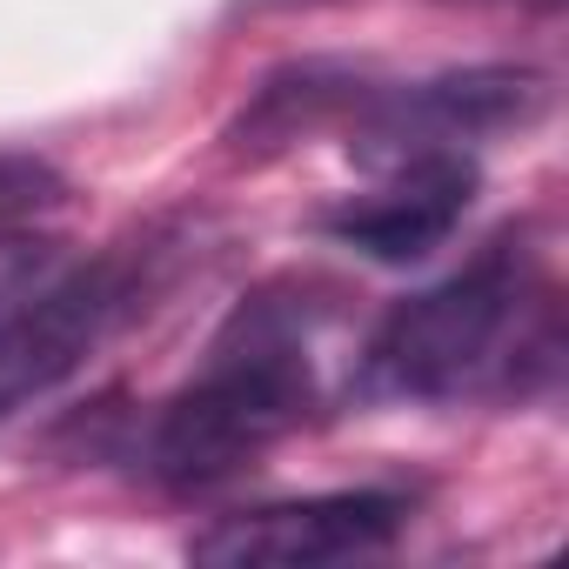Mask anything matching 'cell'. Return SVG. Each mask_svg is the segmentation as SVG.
<instances>
[{
  "instance_id": "1",
  "label": "cell",
  "mask_w": 569,
  "mask_h": 569,
  "mask_svg": "<svg viewBox=\"0 0 569 569\" xmlns=\"http://www.w3.org/2000/svg\"><path fill=\"white\" fill-rule=\"evenodd\" d=\"M322 322L329 309L309 302L302 281L248 296L208 342L194 382L161 409L148 436V476L168 489H214L302 429L322 402Z\"/></svg>"
},
{
  "instance_id": "2",
  "label": "cell",
  "mask_w": 569,
  "mask_h": 569,
  "mask_svg": "<svg viewBox=\"0 0 569 569\" xmlns=\"http://www.w3.org/2000/svg\"><path fill=\"white\" fill-rule=\"evenodd\" d=\"M542 309L529 248L516 234L489 241L476 261H462L456 274H442L436 289L396 302L362 356L369 389L382 396H462L476 382H516L522 356L549 362V329L529 342V316Z\"/></svg>"
},
{
  "instance_id": "3",
  "label": "cell",
  "mask_w": 569,
  "mask_h": 569,
  "mask_svg": "<svg viewBox=\"0 0 569 569\" xmlns=\"http://www.w3.org/2000/svg\"><path fill=\"white\" fill-rule=\"evenodd\" d=\"M161 281V241H134L94 261H74L61 281L0 316V422L61 389Z\"/></svg>"
},
{
  "instance_id": "4",
  "label": "cell",
  "mask_w": 569,
  "mask_h": 569,
  "mask_svg": "<svg viewBox=\"0 0 569 569\" xmlns=\"http://www.w3.org/2000/svg\"><path fill=\"white\" fill-rule=\"evenodd\" d=\"M542 81L529 68H462V74H436L396 94H376L356 134V154L369 168H396L416 154H469L489 134L529 128L542 114Z\"/></svg>"
},
{
  "instance_id": "5",
  "label": "cell",
  "mask_w": 569,
  "mask_h": 569,
  "mask_svg": "<svg viewBox=\"0 0 569 569\" xmlns=\"http://www.w3.org/2000/svg\"><path fill=\"white\" fill-rule=\"evenodd\" d=\"M409 522V502L389 489H336V496H302V502H261L241 516H221L188 542L194 562L214 569H309V562H349Z\"/></svg>"
},
{
  "instance_id": "6",
  "label": "cell",
  "mask_w": 569,
  "mask_h": 569,
  "mask_svg": "<svg viewBox=\"0 0 569 569\" xmlns=\"http://www.w3.org/2000/svg\"><path fill=\"white\" fill-rule=\"evenodd\" d=\"M469 201H476V161L469 154H416V161L382 168V188L376 194L336 208L329 214V234L349 241L369 261L402 268V261L436 254L462 228Z\"/></svg>"
},
{
  "instance_id": "7",
  "label": "cell",
  "mask_w": 569,
  "mask_h": 569,
  "mask_svg": "<svg viewBox=\"0 0 569 569\" xmlns=\"http://www.w3.org/2000/svg\"><path fill=\"white\" fill-rule=\"evenodd\" d=\"M349 101V88L329 74V68H289V74H274L261 94H254V108L241 114V128H234V141L248 148H289L302 128H316L322 114H336Z\"/></svg>"
},
{
  "instance_id": "8",
  "label": "cell",
  "mask_w": 569,
  "mask_h": 569,
  "mask_svg": "<svg viewBox=\"0 0 569 569\" xmlns=\"http://www.w3.org/2000/svg\"><path fill=\"white\" fill-rule=\"evenodd\" d=\"M68 268H74L68 241H54V234H28L21 221H8V228H0V316L21 309L28 296H41L48 281H61Z\"/></svg>"
},
{
  "instance_id": "9",
  "label": "cell",
  "mask_w": 569,
  "mask_h": 569,
  "mask_svg": "<svg viewBox=\"0 0 569 569\" xmlns=\"http://www.w3.org/2000/svg\"><path fill=\"white\" fill-rule=\"evenodd\" d=\"M48 201H61V174L34 154H0V228L41 214Z\"/></svg>"
},
{
  "instance_id": "10",
  "label": "cell",
  "mask_w": 569,
  "mask_h": 569,
  "mask_svg": "<svg viewBox=\"0 0 569 569\" xmlns=\"http://www.w3.org/2000/svg\"><path fill=\"white\" fill-rule=\"evenodd\" d=\"M254 8H316V0H254Z\"/></svg>"
}]
</instances>
